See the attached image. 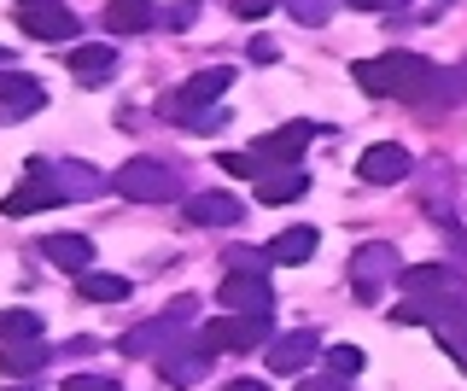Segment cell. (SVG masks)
Returning <instances> with one entry per match:
<instances>
[{"instance_id": "484cf974", "label": "cell", "mask_w": 467, "mask_h": 391, "mask_svg": "<svg viewBox=\"0 0 467 391\" xmlns=\"http://www.w3.org/2000/svg\"><path fill=\"white\" fill-rule=\"evenodd\" d=\"M327 368L339 374V380H350V374H362V351H357V345H333V351H327Z\"/></svg>"}, {"instance_id": "d4e9b609", "label": "cell", "mask_w": 467, "mask_h": 391, "mask_svg": "<svg viewBox=\"0 0 467 391\" xmlns=\"http://www.w3.org/2000/svg\"><path fill=\"white\" fill-rule=\"evenodd\" d=\"M223 170H228V176H240V181H263V176H269V164H263L257 147L252 152H223Z\"/></svg>"}, {"instance_id": "d6986e66", "label": "cell", "mask_w": 467, "mask_h": 391, "mask_svg": "<svg viewBox=\"0 0 467 391\" xmlns=\"http://www.w3.org/2000/svg\"><path fill=\"white\" fill-rule=\"evenodd\" d=\"M304 187H310V176H304L298 164H286V170H269V176L257 181V205H286V199H298Z\"/></svg>"}, {"instance_id": "cb8c5ba5", "label": "cell", "mask_w": 467, "mask_h": 391, "mask_svg": "<svg viewBox=\"0 0 467 391\" xmlns=\"http://www.w3.org/2000/svg\"><path fill=\"white\" fill-rule=\"evenodd\" d=\"M12 339H41V315L36 310H0V345Z\"/></svg>"}, {"instance_id": "52a82bcc", "label": "cell", "mask_w": 467, "mask_h": 391, "mask_svg": "<svg viewBox=\"0 0 467 391\" xmlns=\"http://www.w3.org/2000/svg\"><path fill=\"white\" fill-rule=\"evenodd\" d=\"M223 304H228V315H269V281H263L257 269H228V281H223Z\"/></svg>"}, {"instance_id": "8992f818", "label": "cell", "mask_w": 467, "mask_h": 391, "mask_svg": "<svg viewBox=\"0 0 467 391\" xmlns=\"http://www.w3.org/2000/svg\"><path fill=\"white\" fill-rule=\"evenodd\" d=\"M18 30L36 41H70L77 36V12L58 0H18Z\"/></svg>"}, {"instance_id": "ac0fdd59", "label": "cell", "mask_w": 467, "mask_h": 391, "mask_svg": "<svg viewBox=\"0 0 467 391\" xmlns=\"http://www.w3.org/2000/svg\"><path fill=\"white\" fill-rule=\"evenodd\" d=\"M152 0H111L106 6V30L111 36H140V30H152Z\"/></svg>"}, {"instance_id": "5b68a950", "label": "cell", "mask_w": 467, "mask_h": 391, "mask_svg": "<svg viewBox=\"0 0 467 391\" xmlns=\"http://www.w3.org/2000/svg\"><path fill=\"white\" fill-rule=\"evenodd\" d=\"M182 322H187V304H175V310H164L158 322H140V327H129L123 339H117V351H123V356H135V362H140V356H170V345H175L170 333L182 327Z\"/></svg>"}, {"instance_id": "d6a6232c", "label": "cell", "mask_w": 467, "mask_h": 391, "mask_svg": "<svg viewBox=\"0 0 467 391\" xmlns=\"http://www.w3.org/2000/svg\"><path fill=\"white\" fill-rule=\"evenodd\" d=\"M298 391H345V386H339V380H304Z\"/></svg>"}, {"instance_id": "9c48e42d", "label": "cell", "mask_w": 467, "mask_h": 391, "mask_svg": "<svg viewBox=\"0 0 467 391\" xmlns=\"http://www.w3.org/2000/svg\"><path fill=\"white\" fill-rule=\"evenodd\" d=\"M386 274H403V269H398V252H391V245H362L357 263H350L357 298H362V304H374V298H379V286H374V281H386Z\"/></svg>"}, {"instance_id": "f546056e", "label": "cell", "mask_w": 467, "mask_h": 391, "mask_svg": "<svg viewBox=\"0 0 467 391\" xmlns=\"http://www.w3.org/2000/svg\"><path fill=\"white\" fill-rule=\"evenodd\" d=\"M252 65H275V41H269V36L252 41Z\"/></svg>"}, {"instance_id": "83f0119b", "label": "cell", "mask_w": 467, "mask_h": 391, "mask_svg": "<svg viewBox=\"0 0 467 391\" xmlns=\"http://www.w3.org/2000/svg\"><path fill=\"white\" fill-rule=\"evenodd\" d=\"M65 391H117V380H106V374H70Z\"/></svg>"}, {"instance_id": "603a6c76", "label": "cell", "mask_w": 467, "mask_h": 391, "mask_svg": "<svg viewBox=\"0 0 467 391\" xmlns=\"http://www.w3.org/2000/svg\"><path fill=\"white\" fill-rule=\"evenodd\" d=\"M53 181L65 187V199H82V193H99V187H106L94 170H82V164H53Z\"/></svg>"}, {"instance_id": "30bf717a", "label": "cell", "mask_w": 467, "mask_h": 391, "mask_svg": "<svg viewBox=\"0 0 467 391\" xmlns=\"http://www.w3.org/2000/svg\"><path fill=\"white\" fill-rule=\"evenodd\" d=\"M158 374H164V386H199L204 374H211V351H193V339L182 345V351H170V356H158Z\"/></svg>"}, {"instance_id": "5bb4252c", "label": "cell", "mask_w": 467, "mask_h": 391, "mask_svg": "<svg viewBox=\"0 0 467 391\" xmlns=\"http://www.w3.org/2000/svg\"><path fill=\"white\" fill-rule=\"evenodd\" d=\"M187 222H199V228H234V222H240V199H228V193H193V199H187Z\"/></svg>"}, {"instance_id": "e0dca14e", "label": "cell", "mask_w": 467, "mask_h": 391, "mask_svg": "<svg viewBox=\"0 0 467 391\" xmlns=\"http://www.w3.org/2000/svg\"><path fill=\"white\" fill-rule=\"evenodd\" d=\"M316 245H321L316 228H286V234H275V240H269V263L298 269V263H310V257H316Z\"/></svg>"}, {"instance_id": "6da1fadb", "label": "cell", "mask_w": 467, "mask_h": 391, "mask_svg": "<svg viewBox=\"0 0 467 391\" xmlns=\"http://www.w3.org/2000/svg\"><path fill=\"white\" fill-rule=\"evenodd\" d=\"M357 88L362 94H391V99H427L432 88V65L415 53H379V59H357Z\"/></svg>"}, {"instance_id": "7a4b0ae2", "label": "cell", "mask_w": 467, "mask_h": 391, "mask_svg": "<svg viewBox=\"0 0 467 391\" xmlns=\"http://www.w3.org/2000/svg\"><path fill=\"white\" fill-rule=\"evenodd\" d=\"M111 187L123 199H135V205H164V199H182V181H175L164 164H152V158H129V164L111 176Z\"/></svg>"}, {"instance_id": "836d02e7", "label": "cell", "mask_w": 467, "mask_h": 391, "mask_svg": "<svg viewBox=\"0 0 467 391\" xmlns=\"http://www.w3.org/2000/svg\"><path fill=\"white\" fill-rule=\"evenodd\" d=\"M223 391H269L263 380H234V386H223Z\"/></svg>"}, {"instance_id": "7402d4cb", "label": "cell", "mask_w": 467, "mask_h": 391, "mask_svg": "<svg viewBox=\"0 0 467 391\" xmlns=\"http://www.w3.org/2000/svg\"><path fill=\"white\" fill-rule=\"evenodd\" d=\"M77 293H82L88 304H123V298H129V281H123V274L88 269V274H77Z\"/></svg>"}, {"instance_id": "2e32d148", "label": "cell", "mask_w": 467, "mask_h": 391, "mask_svg": "<svg viewBox=\"0 0 467 391\" xmlns=\"http://www.w3.org/2000/svg\"><path fill=\"white\" fill-rule=\"evenodd\" d=\"M316 351H321L316 333H286V339L269 345V368H275V374H298V368H310Z\"/></svg>"}, {"instance_id": "ba28073f", "label": "cell", "mask_w": 467, "mask_h": 391, "mask_svg": "<svg viewBox=\"0 0 467 391\" xmlns=\"http://www.w3.org/2000/svg\"><path fill=\"white\" fill-rule=\"evenodd\" d=\"M41 106H47V88H41L36 77H18L12 65L0 70V118L18 123V118H36Z\"/></svg>"}, {"instance_id": "7c38bea8", "label": "cell", "mask_w": 467, "mask_h": 391, "mask_svg": "<svg viewBox=\"0 0 467 391\" xmlns=\"http://www.w3.org/2000/svg\"><path fill=\"white\" fill-rule=\"evenodd\" d=\"M47 356H53L47 339H12V345H0V374H12V380H29V374L47 368Z\"/></svg>"}, {"instance_id": "4dcf8cb0", "label": "cell", "mask_w": 467, "mask_h": 391, "mask_svg": "<svg viewBox=\"0 0 467 391\" xmlns=\"http://www.w3.org/2000/svg\"><path fill=\"white\" fill-rule=\"evenodd\" d=\"M269 6H275V0H234V12H240V18H263Z\"/></svg>"}, {"instance_id": "9a60e30c", "label": "cell", "mask_w": 467, "mask_h": 391, "mask_svg": "<svg viewBox=\"0 0 467 391\" xmlns=\"http://www.w3.org/2000/svg\"><path fill=\"white\" fill-rule=\"evenodd\" d=\"M310 135H316L310 123H286L281 135H263V140H257L263 164H281V170H286V164H298V152H304V140H310Z\"/></svg>"}, {"instance_id": "ffe728a7", "label": "cell", "mask_w": 467, "mask_h": 391, "mask_svg": "<svg viewBox=\"0 0 467 391\" xmlns=\"http://www.w3.org/2000/svg\"><path fill=\"white\" fill-rule=\"evenodd\" d=\"M228 82H234V65H211V70H199V77L175 94V106H204V99H223Z\"/></svg>"}, {"instance_id": "8fae6325", "label": "cell", "mask_w": 467, "mask_h": 391, "mask_svg": "<svg viewBox=\"0 0 467 391\" xmlns=\"http://www.w3.org/2000/svg\"><path fill=\"white\" fill-rule=\"evenodd\" d=\"M357 176L362 181H379V187H386V181H403L409 176V152L391 147V140H379V147H368V152L357 158Z\"/></svg>"}, {"instance_id": "3957f363", "label": "cell", "mask_w": 467, "mask_h": 391, "mask_svg": "<svg viewBox=\"0 0 467 391\" xmlns=\"http://www.w3.org/2000/svg\"><path fill=\"white\" fill-rule=\"evenodd\" d=\"M204 351H252L257 339H269V315H216V322L199 327Z\"/></svg>"}, {"instance_id": "4fadbf2b", "label": "cell", "mask_w": 467, "mask_h": 391, "mask_svg": "<svg viewBox=\"0 0 467 391\" xmlns=\"http://www.w3.org/2000/svg\"><path fill=\"white\" fill-rule=\"evenodd\" d=\"M41 257H47L53 269H65V274H88V269H94V245H88L82 234H53V240H41Z\"/></svg>"}, {"instance_id": "277c9868", "label": "cell", "mask_w": 467, "mask_h": 391, "mask_svg": "<svg viewBox=\"0 0 467 391\" xmlns=\"http://www.w3.org/2000/svg\"><path fill=\"white\" fill-rule=\"evenodd\" d=\"M47 205H70V199H65V187L53 181V164L36 158V164H29V181L12 187V193L0 199V211H6V216H29V211H47Z\"/></svg>"}, {"instance_id": "d590c367", "label": "cell", "mask_w": 467, "mask_h": 391, "mask_svg": "<svg viewBox=\"0 0 467 391\" xmlns=\"http://www.w3.org/2000/svg\"><path fill=\"white\" fill-rule=\"evenodd\" d=\"M0 391H6V386H0ZM12 391H36V386H12Z\"/></svg>"}, {"instance_id": "f1b7e54d", "label": "cell", "mask_w": 467, "mask_h": 391, "mask_svg": "<svg viewBox=\"0 0 467 391\" xmlns=\"http://www.w3.org/2000/svg\"><path fill=\"white\" fill-rule=\"evenodd\" d=\"M298 6V24H321L327 18V0H292Z\"/></svg>"}, {"instance_id": "44dd1931", "label": "cell", "mask_w": 467, "mask_h": 391, "mask_svg": "<svg viewBox=\"0 0 467 391\" xmlns=\"http://www.w3.org/2000/svg\"><path fill=\"white\" fill-rule=\"evenodd\" d=\"M111 70H117V53L99 47V41H88V47L70 53V77H77V82H106Z\"/></svg>"}, {"instance_id": "e575fe53", "label": "cell", "mask_w": 467, "mask_h": 391, "mask_svg": "<svg viewBox=\"0 0 467 391\" xmlns=\"http://www.w3.org/2000/svg\"><path fill=\"white\" fill-rule=\"evenodd\" d=\"M6 65H12V53H6V47H0V70H6Z\"/></svg>"}, {"instance_id": "1f68e13d", "label": "cell", "mask_w": 467, "mask_h": 391, "mask_svg": "<svg viewBox=\"0 0 467 391\" xmlns=\"http://www.w3.org/2000/svg\"><path fill=\"white\" fill-rule=\"evenodd\" d=\"M357 12H391V6H403V0H350Z\"/></svg>"}, {"instance_id": "4316f807", "label": "cell", "mask_w": 467, "mask_h": 391, "mask_svg": "<svg viewBox=\"0 0 467 391\" xmlns=\"http://www.w3.org/2000/svg\"><path fill=\"white\" fill-rule=\"evenodd\" d=\"M175 118L193 129V135H216V129L228 123V111H175Z\"/></svg>"}]
</instances>
